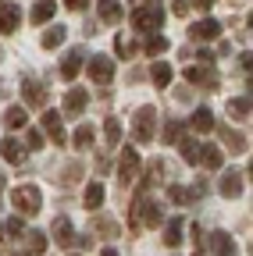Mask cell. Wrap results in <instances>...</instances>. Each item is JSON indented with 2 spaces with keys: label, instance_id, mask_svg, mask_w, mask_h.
<instances>
[{
  "label": "cell",
  "instance_id": "cell-32",
  "mask_svg": "<svg viewBox=\"0 0 253 256\" xmlns=\"http://www.w3.org/2000/svg\"><path fill=\"white\" fill-rule=\"evenodd\" d=\"M86 146H93V124L75 128V150H86Z\"/></svg>",
  "mask_w": 253,
  "mask_h": 256
},
{
  "label": "cell",
  "instance_id": "cell-10",
  "mask_svg": "<svg viewBox=\"0 0 253 256\" xmlns=\"http://www.w3.org/2000/svg\"><path fill=\"white\" fill-rule=\"evenodd\" d=\"M217 36H221V25L214 18H203V22L189 25V40H217Z\"/></svg>",
  "mask_w": 253,
  "mask_h": 256
},
{
  "label": "cell",
  "instance_id": "cell-1",
  "mask_svg": "<svg viewBox=\"0 0 253 256\" xmlns=\"http://www.w3.org/2000/svg\"><path fill=\"white\" fill-rule=\"evenodd\" d=\"M11 203H15V210L18 214H25V217H33V214H40L43 210V192H40V185H18L15 192H11Z\"/></svg>",
  "mask_w": 253,
  "mask_h": 256
},
{
  "label": "cell",
  "instance_id": "cell-41",
  "mask_svg": "<svg viewBox=\"0 0 253 256\" xmlns=\"http://www.w3.org/2000/svg\"><path fill=\"white\" fill-rule=\"evenodd\" d=\"M97 232H107V235H114V224H111V220H97Z\"/></svg>",
  "mask_w": 253,
  "mask_h": 256
},
{
  "label": "cell",
  "instance_id": "cell-18",
  "mask_svg": "<svg viewBox=\"0 0 253 256\" xmlns=\"http://www.w3.org/2000/svg\"><path fill=\"white\" fill-rule=\"evenodd\" d=\"M54 14H57L54 0H36V4H33V11H29V18H33L36 25H47V22H50Z\"/></svg>",
  "mask_w": 253,
  "mask_h": 256
},
{
  "label": "cell",
  "instance_id": "cell-20",
  "mask_svg": "<svg viewBox=\"0 0 253 256\" xmlns=\"http://www.w3.org/2000/svg\"><path fill=\"white\" fill-rule=\"evenodd\" d=\"M104 200H107L104 182H89V188H86V210H100V206H104Z\"/></svg>",
  "mask_w": 253,
  "mask_h": 256
},
{
  "label": "cell",
  "instance_id": "cell-29",
  "mask_svg": "<svg viewBox=\"0 0 253 256\" xmlns=\"http://www.w3.org/2000/svg\"><path fill=\"white\" fill-rule=\"evenodd\" d=\"M228 114L239 118V121H246L249 118V96H235V100L228 104Z\"/></svg>",
  "mask_w": 253,
  "mask_h": 256
},
{
  "label": "cell",
  "instance_id": "cell-12",
  "mask_svg": "<svg viewBox=\"0 0 253 256\" xmlns=\"http://www.w3.org/2000/svg\"><path fill=\"white\" fill-rule=\"evenodd\" d=\"M207 246H210V252H217V256H235V242H232L225 232H210V235H207Z\"/></svg>",
  "mask_w": 253,
  "mask_h": 256
},
{
  "label": "cell",
  "instance_id": "cell-5",
  "mask_svg": "<svg viewBox=\"0 0 253 256\" xmlns=\"http://www.w3.org/2000/svg\"><path fill=\"white\" fill-rule=\"evenodd\" d=\"M132 217H139L146 228H157V224H161V206L150 203L143 192H139V196H136V206H132Z\"/></svg>",
  "mask_w": 253,
  "mask_h": 256
},
{
  "label": "cell",
  "instance_id": "cell-3",
  "mask_svg": "<svg viewBox=\"0 0 253 256\" xmlns=\"http://www.w3.org/2000/svg\"><path fill=\"white\" fill-rule=\"evenodd\" d=\"M136 178H139V153H136L132 146H125V150H121V164H118V182L132 185Z\"/></svg>",
  "mask_w": 253,
  "mask_h": 256
},
{
  "label": "cell",
  "instance_id": "cell-22",
  "mask_svg": "<svg viewBox=\"0 0 253 256\" xmlns=\"http://www.w3.org/2000/svg\"><path fill=\"white\" fill-rule=\"evenodd\" d=\"M0 153H4L8 164H25V150L18 146V139H4L0 142Z\"/></svg>",
  "mask_w": 253,
  "mask_h": 256
},
{
  "label": "cell",
  "instance_id": "cell-7",
  "mask_svg": "<svg viewBox=\"0 0 253 256\" xmlns=\"http://www.w3.org/2000/svg\"><path fill=\"white\" fill-rule=\"evenodd\" d=\"M22 96H25L29 107H47V86L36 82V78H25L22 82Z\"/></svg>",
  "mask_w": 253,
  "mask_h": 256
},
{
  "label": "cell",
  "instance_id": "cell-36",
  "mask_svg": "<svg viewBox=\"0 0 253 256\" xmlns=\"http://www.w3.org/2000/svg\"><path fill=\"white\" fill-rule=\"evenodd\" d=\"M29 249H33V252H43V249H47V235H43V232H29Z\"/></svg>",
  "mask_w": 253,
  "mask_h": 256
},
{
  "label": "cell",
  "instance_id": "cell-31",
  "mask_svg": "<svg viewBox=\"0 0 253 256\" xmlns=\"http://www.w3.org/2000/svg\"><path fill=\"white\" fill-rule=\"evenodd\" d=\"M114 54H118L121 60H129V57L136 54V43H132L129 36H118V40H114Z\"/></svg>",
  "mask_w": 253,
  "mask_h": 256
},
{
  "label": "cell",
  "instance_id": "cell-42",
  "mask_svg": "<svg viewBox=\"0 0 253 256\" xmlns=\"http://www.w3.org/2000/svg\"><path fill=\"white\" fill-rule=\"evenodd\" d=\"M175 14H189V0H175Z\"/></svg>",
  "mask_w": 253,
  "mask_h": 256
},
{
  "label": "cell",
  "instance_id": "cell-48",
  "mask_svg": "<svg viewBox=\"0 0 253 256\" xmlns=\"http://www.w3.org/2000/svg\"><path fill=\"white\" fill-rule=\"evenodd\" d=\"M0 232H4V228H0Z\"/></svg>",
  "mask_w": 253,
  "mask_h": 256
},
{
  "label": "cell",
  "instance_id": "cell-47",
  "mask_svg": "<svg viewBox=\"0 0 253 256\" xmlns=\"http://www.w3.org/2000/svg\"><path fill=\"white\" fill-rule=\"evenodd\" d=\"M196 256H203V252H196Z\"/></svg>",
  "mask_w": 253,
  "mask_h": 256
},
{
  "label": "cell",
  "instance_id": "cell-16",
  "mask_svg": "<svg viewBox=\"0 0 253 256\" xmlns=\"http://www.w3.org/2000/svg\"><path fill=\"white\" fill-rule=\"evenodd\" d=\"M171 75H175V68H171V64L168 60H153L150 64V78H153V86H171Z\"/></svg>",
  "mask_w": 253,
  "mask_h": 256
},
{
  "label": "cell",
  "instance_id": "cell-13",
  "mask_svg": "<svg viewBox=\"0 0 253 256\" xmlns=\"http://www.w3.org/2000/svg\"><path fill=\"white\" fill-rule=\"evenodd\" d=\"M86 104H89V92H86V89H79V86H75V89H68V92H65V110H68V114H82V110H86Z\"/></svg>",
  "mask_w": 253,
  "mask_h": 256
},
{
  "label": "cell",
  "instance_id": "cell-6",
  "mask_svg": "<svg viewBox=\"0 0 253 256\" xmlns=\"http://www.w3.org/2000/svg\"><path fill=\"white\" fill-rule=\"evenodd\" d=\"M132 124H136V139L139 142H150L153 139V124H157V110L153 107H139Z\"/></svg>",
  "mask_w": 253,
  "mask_h": 256
},
{
  "label": "cell",
  "instance_id": "cell-25",
  "mask_svg": "<svg viewBox=\"0 0 253 256\" xmlns=\"http://www.w3.org/2000/svg\"><path fill=\"white\" fill-rule=\"evenodd\" d=\"M189 124H193V132H210V128H214V114H210L207 107H200Z\"/></svg>",
  "mask_w": 253,
  "mask_h": 256
},
{
  "label": "cell",
  "instance_id": "cell-37",
  "mask_svg": "<svg viewBox=\"0 0 253 256\" xmlns=\"http://www.w3.org/2000/svg\"><path fill=\"white\" fill-rule=\"evenodd\" d=\"M22 232H25V224H22V217H18V214H15V217H11V220H8V235H11V238H18V235H22Z\"/></svg>",
  "mask_w": 253,
  "mask_h": 256
},
{
  "label": "cell",
  "instance_id": "cell-21",
  "mask_svg": "<svg viewBox=\"0 0 253 256\" xmlns=\"http://www.w3.org/2000/svg\"><path fill=\"white\" fill-rule=\"evenodd\" d=\"M200 192H203V185H200V188H182V185H171V188H168V200H171V203H178V206H185V203H193Z\"/></svg>",
  "mask_w": 253,
  "mask_h": 256
},
{
  "label": "cell",
  "instance_id": "cell-9",
  "mask_svg": "<svg viewBox=\"0 0 253 256\" xmlns=\"http://www.w3.org/2000/svg\"><path fill=\"white\" fill-rule=\"evenodd\" d=\"M40 124H43V132H47L57 146H65V124H61V114H57V110H43V121H40Z\"/></svg>",
  "mask_w": 253,
  "mask_h": 256
},
{
  "label": "cell",
  "instance_id": "cell-19",
  "mask_svg": "<svg viewBox=\"0 0 253 256\" xmlns=\"http://www.w3.org/2000/svg\"><path fill=\"white\" fill-rule=\"evenodd\" d=\"M178 153H182L185 164H200V142H196L193 136H182V139H178Z\"/></svg>",
  "mask_w": 253,
  "mask_h": 256
},
{
  "label": "cell",
  "instance_id": "cell-24",
  "mask_svg": "<svg viewBox=\"0 0 253 256\" xmlns=\"http://www.w3.org/2000/svg\"><path fill=\"white\" fill-rule=\"evenodd\" d=\"M15 28H18V11L11 4H4V8H0V32L8 36V32H15Z\"/></svg>",
  "mask_w": 253,
  "mask_h": 256
},
{
  "label": "cell",
  "instance_id": "cell-17",
  "mask_svg": "<svg viewBox=\"0 0 253 256\" xmlns=\"http://www.w3.org/2000/svg\"><path fill=\"white\" fill-rule=\"evenodd\" d=\"M97 14H100L104 25H118V22H121V4H118V0H100V4H97Z\"/></svg>",
  "mask_w": 253,
  "mask_h": 256
},
{
  "label": "cell",
  "instance_id": "cell-28",
  "mask_svg": "<svg viewBox=\"0 0 253 256\" xmlns=\"http://www.w3.org/2000/svg\"><path fill=\"white\" fill-rule=\"evenodd\" d=\"M168 46H171V40H164L161 32H157V36H150V40H146V46H143V50H146L150 57H161V54H164Z\"/></svg>",
  "mask_w": 253,
  "mask_h": 256
},
{
  "label": "cell",
  "instance_id": "cell-2",
  "mask_svg": "<svg viewBox=\"0 0 253 256\" xmlns=\"http://www.w3.org/2000/svg\"><path fill=\"white\" fill-rule=\"evenodd\" d=\"M132 25H136L139 32H161L164 11H161V8H139V11H132Z\"/></svg>",
  "mask_w": 253,
  "mask_h": 256
},
{
  "label": "cell",
  "instance_id": "cell-30",
  "mask_svg": "<svg viewBox=\"0 0 253 256\" xmlns=\"http://www.w3.org/2000/svg\"><path fill=\"white\" fill-rule=\"evenodd\" d=\"M4 124L8 128H25V107H8L4 110Z\"/></svg>",
  "mask_w": 253,
  "mask_h": 256
},
{
  "label": "cell",
  "instance_id": "cell-44",
  "mask_svg": "<svg viewBox=\"0 0 253 256\" xmlns=\"http://www.w3.org/2000/svg\"><path fill=\"white\" fill-rule=\"evenodd\" d=\"M0 192H4V174H0Z\"/></svg>",
  "mask_w": 253,
  "mask_h": 256
},
{
  "label": "cell",
  "instance_id": "cell-46",
  "mask_svg": "<svg viewBox=\"0 0 253 256\" xmlns=\"http://www.w3.org/2000/svg\"><path fill=\"white\" fill-rule=\"evenodd\" d=\"M0 57H4V50H0Z\"/></svg>",
  "mask_w": 253,
  "mask_h": 256
},
{
  "label": "cell",
  "instance_id": "cell-43",
  "mask_svg": "<svg viewBox=\"0 0 253 256\" xmlns=\"http://www.w3.org/2000/svg\"><path fill=\"white\" fill-rule=\"evenodd\" d=\"M100 256H118V252H114V249H104V252H100Z\"/></svg>",
  "mask_w": 253,
  "mask_h": 256
},
{
  "label": "cell",
  "instance_id": "cell-26",
  "mask_svg": "<svg viewBox=\"0 0 253 256\" xmlns=\"http://www.w3.org/2000/svg\"><path fill=\"white\" fill-rule=\"evenodd\" d=\"M65 36H68V32L61 28V25H54V28H47V32H43V40H40V43H43V50H54V46L65 43Z\"/></svg>",
  "mask_w": 253,
  "mask_h": 256
},
{
  "label": "cell",
  "instance_id": "cell-35",
  "mask_svg": "<svg viewBox=\"0 0 253 256\" xmlns=\"http://www.w3.org/2000/svg\"><path fill=\"white\" fill-rule=\"evenodd\" d=\"M164 139H168V142H178V139H182V121H168V124H164Z\"/></svg>",
  "mask_w": 253,
  "mask_h": 256
},
{
  "label": "cell",
  "instance_id": "cell-23",
  "mask_svg": "<svg viewBox=\"0 0 253 256\" xmlns=\"http://www.w3.org/2000/svg\"><path fill=\"white\" fill-rule=\"evenodd\" d=\"M221 160H225V153H221L217 146H203V150H200V164H203V168L214 171V168H221Z\"/></svg>",
  "mask_w": 253,
  "mask_h": 256
},
{
  "label": "cell",
  "instance_id": "cell-27",
  "mask_svg": "<svg viewBox=\"0 0 253 256\" xmlns=\"http://www.w3.org/2000/svg\"><path fill=\"white\" fill-rule=\"evenodd\" d=\"M104 139H107V146H118L121 142V121L118 118H107L104 121Z\"/></svg>",
  "mask_w": 253,
  "mask_h": 256
},
{
  "label": "cell",
  "instance_id": "cell-15",
  "mask_svg": "<svg viewBox=\"0 0 253 256\" xmlns=\"http://www.w3.org/2000/svg\"><path fill=\"white\" fill-rule=\"evenodd\" d=\"M221 196H228V200H235L239 196V192H242V174L239 171H225V174H221Z\"/></svg>",
  "mask_w": 253,
  "mask_h": 256
},
{
  "label": "cell",
  "instance_id": "cell-8",
  "mask_svg": "<svg viewBox=\"0 0 253 256\" xmlns=\"http://www.w3.org/2000/svg\"><path fill=\"white\" fill-rule=\"evenodd\" d=\"M182 75H185V82H200L207 89H217V75L210 68H203V64H189V68H182Z\"/></svg>",
  "mask_w": 253,
  "mask_h": 256
},
{
  "label": "cell",
  "instance_id": "cell-34",
  "mask_svg": "<svg viewBox=\"0 0 253 256\" xmlns=\"http://www.w3.org/2000/svg\"><path fill=\"white\" fill-rule=\"evenodd\" d=\"M164 242H168L171 249H175V246L182 242V220H171L168 228H164Z\"/></svg>",
  "mask_w": 253,
  "mask_h": 256
},
{
  "label": "cell",
  "instance_id": "cell-38",
  "mask_svg": "<svg viewBox=\"0 0 253 256\" xmlns=\"http://www.w3.org/2000/svg\"><path fill=\"white\" fill-rule=\"evenodd\" d=\"M29 146L40 150V146H43V132H29Z\"/></svg>",
  "mask_w": 253,
  "mask_h": 256
},
{
  "label": "cell",
  "instance_id": "cell-33",
  "mask_svg": "<svg viewBox=\"0 0 253 256\" xmlns=\"http://www.w3.org/2000/svg\"><path fill=\"white\" fill-rule=\"evenodd\" d=\"M221 139H225L235 153H242V150H246V139H242L239 132H232V128H221Z\"/></svg>",
  "mask_w": 253,
  "mask_h": 256
},
{
  "label": "cell",
  "instance_id": "cell-40",
  "mask_svg": "<svg viewBox=\"0 0 253 256\" xmlns=\"http://www.w3.org/2000/svg\"><path fill=\"white\" fill-rule=\"evenodd\" d=\"M189 8H200V11H207V8H214V0H189Z\"/></svg>",
  "mask_w": 253,
  "mask_h": 256
},
{
  "label": "cell",
  "instance_id": "cell-45",
  "mask_svg": "<svg viewBox=\"0 0 253 256\" xmlns=\"http://www.w3.org/2000/svg\"><path fill=\"white\" fill-rule=\"evenodd\" d=\"M0 8H4V0H0Z\"/></svg>",
  "mask_w": 253,
  "mask_h": 256
},
{
  "label": "cell",
  "instance_id": "cell-4",
  "mask_svg": "<svg viewBox=\"0 0 253 256\" xmlns=\"http://www.w3.org/2000/svg\"><path fill=\"white\" fill-rule=\"evenodd\" d=\"M82 72H89V78H93V82L107 86V82L114 78V60H111V57H104V54H97V57H89V68H82Z\"/></svg>",
  "mask_w": 253,
  "mask_h": 256
},
{
  "label": "cell",
  "instance_id": "cell-11",
  "mask_svg": "<svg viewBox=\"0 0 253 256\" xmlns=\"http://www.w3.org/2000/svg\"><path fill=\"white\" fill-rule=\"evenodd\" d=\"M82 64H86V57H82V50H68L65 54V60H61V78H75L79 72H82Z\"/></svg>",
  "mask_w": 253,
  "mask_h": 256
},
{
  "label": "cell",
  "instance_id": "cell-14",
  "mask_svg": "<svg viewBox=\"0 0 253 256\" xmlns=\"http://www.w3.org/2000/svg\"><path fill=\"white\" fill-rule=\"evenodd\" d=\"M54 242L65 246V249L75 246V232H72V220H68V217H57V220H54Z\"/></svg>",
  "mask_w": 253,
  "mask_h": 256
},
{
  "label": "cell",
  "instance_id": "cell-39",
  "mask_svg": "<svg viewBox=\"0 0 253 256\" xmlns=\"http://www.w3.org/2000/svg\"><path fill=\"white\" fill-rule=\"evenodd\" d=\"M86 4H89V0H65V8H68V11H82Z\"/></svg>",
  "mask_w": 253,
  "mask_h": 256
}]
</instances>
